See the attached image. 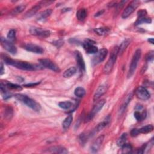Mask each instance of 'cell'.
Returning <instances> with one entry per match:
<instances>
[{
  "label": "cell",
  "mask_w": 154,
  "mask_h": 154,
  "mask_svg": "<svg viewBox=\"0 0 154 154\" xmlns=\"http://www.w3.org/2000/svg\"><path fill=\"white\" fill-rule=\"evenodd\" d=\"M3 59L7 65L12 66L20 70L27 71H33L39 69V66L37 65H32L28 62L13 60L9 57L5 56L3 58Z\"/></svg>",
  "instance_id": "obj_1"
},
{
  "label": "cell",
  "mask_w": 154,
  "mask_h": 154,
  "mask_svg": "<svg viewBox=\"0 0 154 154\" xmlns=\"http://www.w3.org/2000/svg\"><path fill=\"white\" fill-rule=\"evenodd\" d=\"M14 96L19 101L27 105L28 107L36 111V112H39V111H40V105L38 102H37L36 100L29 98L26 95L20 93H17L14 95Z\"/></svg>",
  "instance_id": "obj_2"
},
{
  "label": "cell",
  "mask_w": 154,
  "mask_h": 154,
  "mask_svg": "<svg viewBox=\"0 0 154 154\" xmlns=\"http://www.w3.org/2000/svg\"><path fill=\"white\" fill-rule=\"evenodd\" d=\"M119 54V47L116 46L111 52L110 58L104 67V72L105 74H109L112 71L116 61L117 57Z\"/></svg>",
  "instance_id": "obj_3"
},
{
  "label": "cell",
  "mask_w": 154,
  "mask_h": 154,
  "mask_svg": "<svg viewBox=\"0 0 154 154\" xmlns=\"http://www.w3.org/2000/svg\"><path fill=\"white\" fill-rule=\"evenodd\" d=\"M141 55V50L138 49L135 51L134 54L133 55V57L132 58V60L130 65L129 71L128 73V78H131L132 75H134V73L136 70V68L138 65V63H139L140 57Z\"/></svg>",
  "instance_id": "obj_4"
},
{
  "label": "cell",
  "mask_w": 154,
  "mask_h": 154,
  "mask_svg": "<svg viewBox=\"0 0 154 154\" xmlns=\"http://www.w3.org/2000/svg\"><path fill=\"white\" fill-rule=\"evenodd\" d=\"M95 42L89 39L85 40L84 42V43L83 44V48L88 54H96L98 52V48L95 46Z\"/></svg>",
  "instance_id": "obj_5"
},
{
  "label": "cell",
  "mask_w": 154,
  "mask_h": 154,
  "mask_svg": "<svg viewBox=\"0 0 154 154\" xmlns=\"http://www.w3.org/2000/svg\"><path fill=\"white\" fill-rule=\"evenodd\" d=\"M140 2L139 1H133L130 3V4L127 6L124 10L122 14V17L123 18H126L134 12V10L139 7Z\"/></svg>",
  "instance_id": "obj_6"
},
{
  "label": "cell",
  "mask_w": 154,
  "mask_h": 154,
  "mask_svg": "<svg viewBox=\"0 0 154 154\" xmlns=\"http://www.w3.org/2000/svg\"><path fill=\"white\" fill-rule=\"evenodd\" d=\"M108 54V50L106 48H102L96 54V56L93 57L92 59V63L94 65L99 64L104 61Z\"/></svg>",
  "instance_id": "obj_7"
},
{
  "label": "cell",
  "mask_w": 154,
  "mask_h": 154,
  "mask_svg": "<svg viewBox=\"0 0 154 154\" xmlns=\"http://www.w3.org/2000/svg\"><path fill=\"white\" fill-rule=\"evenodd\" d=\"M40 64L45 68L48 69L52 71H54L56 72H59L60 69L59 67H58L54 62H52L51 60L49 59H46V58H44V59H40L39 60Z\"/></svg>",
  "instance_id": "obj_8"
},
{
  "label": "cell",
  "mask_w": 154,
  "mask_h": 154,
  "mask_svg": "<svg viewBox=\"0 0 154 154\" xmlns=\"http://www.w3.org/2000/svg\"><path fill=\"white\" fill-rule=\"evenodd\" d=\"M1 43L4 48L7 51L10 52V54H16V53L17 52V48L12 44V42H10L8 39H5L3 37H1Z\"/></svg>",
  "instance_id": "obj_9"
},
{
  "label": "cell",
  "mask_w": 154,
  "mask_h": 154,
  "mask_svg": "<svg viewBox=\"0 0 154 154\" xmlns=\"http://www.w3.org/2000/svg\"><path fill=\"white\" fill-rule=\"evenodd\" d=\"M105 102L106 100L105 99H102L96 103V104L94 106V107L92 110L91 112L87 116V121L91 120L94 118L95 116L98 113L99 111L103 108Z\"/></svg>",
  "instance_id": "obj_10"
},
{
  "label": "cell",
  "mask_w": 154,
  "mask_h": 154,
  "mask_svg": "<svg viewBox=\"0 0 154 154\" xmlns=\"http://www.w3.org/2000/svg\"><path fill=\"white\" fill-rule=\"evenodd\" d=\"M136 96L143 100H146L150 98L151 95L148 90L144 87H139L135 92Z\"/></svg>",
  "instance_id": "obj_11"
},
{
  "label": "cell",
  "mask_w": 154,
  "mask_h": 154,
  "mask_svg": "<svg viewBox=\"0 0 154 154\" xmlns=\"http://www.w3.org/2000/svg\"><path fill=\"white\" fill-rule=\"evenodd\" d=\"M30 32L32 35L40 36L42 37V38H48V37L50 36V31L45 30L38 27H31L30 30Z\"/></svg>",
  "instance_id": "obj_12"
},
{
  "label": "cell",
  "mask_w": 154,
  "mask_h": 154,
  "mask_svg": "<svg viewBox=\"0 0 154 154\" xmlns=\"http://www.w3.org/2000/svg\"><path fill=\"white\" fill-rule=\"evenodd\" d=\"M105 136L104 135L98 137L96 140H95L92 143V146H90V151L92 153H96L99 151V149L101 146L104 140Z\"/></svg>",
  "instance_id": "obj_13"
},
{
  "label": "cell",
  "mask_w": 154,
  "mask_h": 154,
  "mask_svg": "<svg viewBox=\"0 0 154 154\" xmlns=\"http://www.w3.org/2000/svg\"><path fill=\"white\" fill-rule=\"evenodd\" d=\"M25 49L29 52L36 54H42L44 52V49L39 45L33 44H26L24 46Z\"/></svg>",
  "instance_id": "obj_14"
},
{
  "label": "cell",
  "mask_w": 154,
  "mask_h": 154,
  "mask_svg": "<svg viewBox=\"0 0 154 154\" xmlns=\"http://www.w3.org/2000/svg\"><path fill=\"white\" fill-rule=\"evenodd\" d=\"M108 89V86L107 84H102L98 87L97 90H96L94 96H93V100L94 101H96L100 97L106 93Z\"/></svg>",
  "instance_id": "obj_15"
},
{
  "label": "cell",
  "mask_w": 154,
  "mask_h": 154,
  "mask_svg": "<svg viewBox=\"0 0 154 154\" xmlns=\"http://www.w3.org/2000/svg\"><path fill=\"white\" fill-rule=\"evenodd\" d=\"M75 57L79 70L81 72H85V71H86V65H85V62L81 52L78 51H75Z\"/></svg>",
  "instance_id": "obj_16"
},
{
  "label": "cell",
  "mask_w": 154,
  "mask_h": 154,
  "mask_svg": "<svg viewBox=\"0 0 154 154\" xmlns=\"http://www.w3.org/2000/svg\"><path fill=\"white\" fill-rule=\"evenodd\" d=\"M43 4H44V3L41 2L39 4H37V5H36V6H34V7H33L30 10H28V11L25 13V18L32 17L33 16H34L37 12L39 11V10L42 7V5H43Z\"/></svg>",
  "instance_id": "obj_17"
},
{
  "label": "cell",
  "mask_w": 154,
  "mask_h": 154,
  "mask_svg": "<svg viewBox=\"0 0 154 154\" xmlns=\"http://www.w3.org/2000/svg\"><path fill=\"white\" fill-rule=\"evenodd\" d=\"M47 152L54 153H67V150L62 146H52L48 148L46 151Z\"/></svg>",
  "instance_id": "obj_18"
},
{
  "label": "cell",
  "mask_w": 154,
  "mask_h": 154,
  "mask_svg": "<svg viewBox=\"0 0 154 154\" xmlns=\"http://www.w3.org/2000/svg\"><path fill=\"white\" fill-rule=\"evenodd\" d=\"M110 122V116H108L107 118H106L102 122H101L100 124H98L96 129H95V131L96 132V133L102 130L106 126L108 125Z\"/></svg>",
  "instance_id": "obj_19"
},
{
  "label": "cell",
  "mask_w": 154,
  "mask_h": 154,
  "mask_svg": "<svg viewBox=\"0 0 154 154\" xmlns=\"http://www.w3.org/2000/svg\"><path fill=\"white\" fill-rule=\"evenodd\" d=\"M132 97H133V93H130L128 95H127V96L126 97V99L125 100V101H124L123 105H122L121 106V107H120V112L121 113H123L124 111L125 110V109H126V108L127 107V105L129 104V103L131 102V99H132Z\"/></svg>",
  "instance_id": "obj_20"
},
{
  "label": "cell",
  "mask_w": 154,
  "mask_h": 154,
  "mask_svg": "<svg viewBox=\"0 0 154 154\" xmlns=\"http://www.w3.org/2000/svg\"><path fill=\"white\" fill-rule=\"evenodd\" d=\"M87 15V10L86 9H79L77 12V17L78 19L80 21H83L86 19Z\"/></svg>",
  "instance_id": "obj_21"
},
{
  "label": "cell",
  "mask_w": 154,
  "mask_h": 154,
  "mask_svg": "<svg viewBox=\"0 0 154 154\" xmlns=\"http://www.w3.org/2000/svg\"><path fill=\"white\" fill-rule=\"evenodd\" d=\"M76 72L77 68L75 67H71L64 72L63 75L65 78H70L75 75Z\"/></svg>",
  "instance_id": "obj_22"
},
{
  "label": "cell",
  "mask_w": 154,
  "mask_h": 154,
  "mask_svg": "<svg viewBox=\"0 0 154 154\" xmlns=\"http://www.w3.org/2000/svg\"><path fill=\"white\" fill-rule=\"evenodd\" d=\"M73 120V117L72 115H69L68 116L67 118L64 120V121L63 122L62 124V126L63 128H64L65 130H67L69 128V126H71L72 122Z\"/></svg>",
  "instance_id": "obj_23"
},
{
  "label": "cell",
  "mask_w": 154,
  "mask_h": 154,
  "mask_svg": "<svg viewBox=\"0 0 154 154\" xmlns=\"http://www.w3.org/2000/svg\"><path fill=\"white\" fill-rule=\"evenodd\" d=\"M74 94L78 98H83L86 95V90L82 87H78L75 89Z\"/></svg>",
  "instance_id": "obj_24"
},
{
  "label": "cell",
  "mask_w": 154,
  "mask_h": 154,
  "mask_svg": "<svg viewBox=\"0 0 154 154\" xmlns=\"http://www.w3.org/2000/svg\"><path fill=\"white\" fill-rule=\"evenodd\" d=\"M94 31L99 36H104L109 33L110 29L107 27H100L94 29Z\"/></svg>",
  "instance_id": "obj_25"
},
{
  "label": "cell",
  "mask_w": 154,
  "mask_h": 154,
  "mask_svg": "<svg viewBox=\"0 0 154 154\" xmlns=\"http://www.w3.org/2000/svg\"><path fill=\"white\" fill-rule=\"evenodd\" d=\"M152 22V19L150 18H147V17H142L138 18V19L136 20L135 22V25H139L141 24H151Z\"/></svg>",
  "instance_id": "obj_26"
},
{
  "label": "cell",
  "mask_w": 154,
  "mask_h": 154,
  "mask_svg": "<svg viewBox=\"0 0 154 154\" xmlns=\"http://www.w3.org/2000/svg\"><path fill=\"white\" fill-rule=\"evenodd\" d=\"M153 130V126L152 125H147L142 128L139 129V132L141 134H147Z\"/></svg>",
  "instance_id": "obj_27"
},
{
  "label": "cell",
  "mask_w": 154,
  "mask_h": 154,
  "mask_svg": "<svg viewBox=\"0 0 154 154\" xmlns=\"http://www.w3.org/2000/svg\"><path fill=\"white\" fill-rule=\"evenodd\" d=\"M52 11L51 9H47L45 11L40 13L38 17V20H43L47 18L51 15Z\"/></svg>",
  "instance_id": "obj_28"
},
{
  "label": "cell",
  "mask_w": 154,
  "mask_h": 154,
  "mask_svg": "<svg viewBox=\"0 0 154 154\" xmlns=\"http://www.w3.org/2000/svg\"><path fill=\"white\" fill-rule=\"evenodd\" d=\"M73 103L70 101H65V102H61L58 104V106L64 110H69L73 107Z\"/></svg>",
  "instance_id": "obj_29"
},
{
  "label": "cell",
  "mask_w": 154,
  "mask_h": 154,
  "mask_svg": "<svg viewBox=\"0 0 154 154\" xmlns=\"http://www.w3.org/2000/svg\"><path fill=\"white\" fill-rule=\"evenodd\" d=\"M127 137H128V135H127L126 133H124L122 134V135L118 140V142H117V144H118V146L122 147V146L125 144L126 140H127Z\"/></svg>",
  "instance_id": "obj_30"
},
{
  "label": "cell",
  "mask_w": 154,
  "mask_h": 154,
  "mask_svg": "<svg viewBox=\"0 0 154 154\" xmlns=\"http://www.w3.org/2000/svg\"><path fill=\"white\" fill-rule=\"evenodd\" d=\"M130 39H126L122 42L120 47L119 48V54H122V53L124 52V51L126 48V47L130 44Z\"/></svg>",
  "instance_id": "obj_31"
},
{
  "label": "cell",
  "mask_w": 154,
  "mask_h": 154,
  "mask_svg": "<svg viewBox=\"0 0 154 154\" xmlns=\"http://www.w3.org/2000/svg\"><path fill=\"white\" fill-rule=\"evenodd\" d=\"M26 6L25 5H20L19 6H17V7H15L12 12V14L13 15H17L19 13H22L24 10L25 9Z\"/></svg>",
  "instance_id": "obj_32"
},
{
  "label": "cell",
  "mask_w": 154,
  "mask_h": 154,
  "mask_svg": "<svg viewBox=\"0 0 154 154\" xmlns=\"http://www.w3.org/2000/svg\"><path fill=\"white\" fill-rule=\"evenodd\" d=\"M122 153H131L132 150V147L131 145L130 144H125L124 145L122 146Z\"/></svg>",
  "instance_id": "obj_33"
},
{
  "label": "cell",
  "mask_w": 154,
  "mask_h": 154,
  "mask_svg": "<svg viewBox=\"0 0 154 154\" xmlns=\"http://www.w3.org/2000/svg\"><path fill=\"white\" fill-rule=\"evenodd\" d=\"M7 38L10 42H14L16 39V31L14 29L10 30L8 32Z\"/></svg>",
  "instance_id": "obj_34"
},
{
  "label": "cell",
  "mask_w": 154,
  "mask_h": 154,
  "mask_svg": "<svg viewBox=\"0 0 154 154\" xmlns=\"http://www.w3.org/2000/svg\"><path fill=\"white\" fill-rule=\"evenodd\" d=\"M5 86H6L7 88L9 89H18V90H22V87H21L19 85L17 84H15L11 83H6V84H4Z\"/></svg>",
  "instance_id": "obj_35"
},
{
  "label": "cell",
  "mask_w": 154,
  "mask_h": 154,
  "mask_svg": "<svg viewBox=\"0 0 154 154\" xmlns=\"http://www.w3.org/2000/svg\"><path fill=\"white\" fill-rule=\"evenodd\" d=\"M153 51H149V52H148L147 55L146 56V60L147 61H152L153 60V57H154V55H153Z\"/></svg>",
  "instance_id": "obj_36"
},
{
  "label": "cell",
  "mask_w": 154,
  "mask_h": 154,
  "mask_svg": "<svg viewBox=\"0 0 154 154\" xmlns=\"http://www.w3.org/2000/svg\"><path fill=\"white\" fill-rule=\"evenodd\" d=\"M146 15H147V12L146 11V10L141 9L138 12V17H139V18H142V17H145Z\"/></svg>",
  "instance_id": "obj_37"
},
{
  "label": "cell",
  "mask_w": 154,
  "mask_h": 154,
  "mask_svg": "<svg viewBox=\"0 0 154 154\" xmlns=\"http://www.w3.org/2000/svg\"><path fill=\"white\" fill-rule=\"evenodd\" d=\"M134 118L138 121H141V115L139 111H136L134 113Z\"/></svg>",
  "instance_id": "obj_38"
},
{
  "label": "cell",
  "mask_w": 154,
  "mask_h": 154,
  "mask_svg": "<svg viewBox=\"0 0 154 154\" xmlns=\"http://www.w3.org/2000/svg\"><path fill=\"white\" fill-rule=\"evenodd\" d=\"M139 134H140V132H139V129H137V128L132 129L131 131V135L133 137L137 136Z\"/></svg>",
  "instance_id": "obj_39"
},
{
  "label": "cell",
  "mask_w": 154,
  "mask_h": 154,
  "mask_svg": "<svg viewBox=\"0 0 154 154\" xmlns=\"http://www.w3.org/2000/svg\"><path fill=\"white\" fill-rule=\"evenodd\" d=\"M141 120H144L146 117V111H143V112L141 113Z\"/></svg>",
  "instance_id": "obj_40"
},
{
  "label": "cell",
  "mask_w": 154,
  "mask_h": 154,
  "mask_svg": "<svg viewBox=\"0 0 154 154\" xmlns=\"http://www.w3.org/2000/svg\"><path fill=\"white\" fill-rule=\"evenodd\" d=\"M40 83H32V84H26L25 85V86H27V87H31V86H36V85L39 84Z\"/></svg>",
  "instance_id": "obj_41"
},
{
  "label": "cell",
  "mask_w": 154,
  "mask_h": 154,
  "mask_svg": "<svg viewBox=\"0 0 154 154\" xmlns=\"http://www.w3.org/2000/svg\"><path fill=\"white\" fill-rule=\"evenodd\" d=\"M104 10H102V11L100 10V11H99V12H98L97 13L95 14V17H99V16H100V15H102L104 13Z\"/></svg>",
  "instance_id": "obj_42"
},
{
  "label": "cell",
  "mask_w": 154,
  "mask_h": 154,
  "mask_svg": "<svg viewBox=\"0 0 154 154\" xmlns=\"http://www.w3.org/2000/svg\"><path fill=\"white\" fill-rule=\"evenodd\" d=\"M3 73H4V66H3V63H1V75H3Z\"/></svg>",
  "instance_id": "obj_43"
},
{
  "label": "cell",
  "mask_w": 154,
  "mask_h": 154,
  "mask_svg": "<svg viewBox=\"0 0 154 154\" xmlns=\"http://www.w3.org/2000/svg\"><path fill=\"white\" fill-rule=\"evenodd\" d=\"M142 108H143V107H142L141 105H137V107H136V109H137V110H139L142 109Z\"/></svg>",
  "instance_id": "obj_44"
},
{
  "label": "cell",
  "mask_w": 154,
  "mask_h": 154,
  "mask_svg": "<svg viewBox=\"0 0 154 154\" xmlns=\"http://www.w3.org/2000/svg\"><path fill=\"white\" fill-rule=\"evenodd\" d=\"M148 42H149L151 44H153V38H149L148 39Z\"/></svg>",
  "instance_id": "obj_45"
}]
</instances>
